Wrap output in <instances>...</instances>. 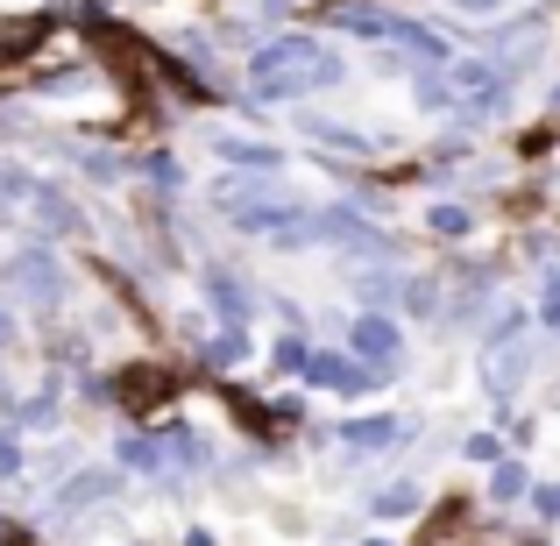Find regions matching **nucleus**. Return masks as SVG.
<instances>
[{
    "mask_svg": "<svg viewBox=\"0 0 560 546\" xmlns=\"http://www.w3.org/2000/svg\"><path fill=\"white\" fill-rule=\"evenodd\" d=\"M327 71H341L319 43H277V50H262L256 65V85L262 93H305V85H319Z\"/></svg>",
    "mask_w": 560,
    "mask_h": 546,
    "instance_id": "f257e3e1",
    "label": "nucleus"
},
{
    "mask_svg": "<svg viewBox=\"0 0 560 546\" xmlns=\"http://www.w3.org/2000/svg\"><path fill=\"white\" fill-rule=\"evenodd\" d=\"M355 341H362V348H370V356H383V348H390V356H397V334H390V327H383V320H370V327H362V334H355Z\"/></svg>",
    "mask_w": 560,
    "mask_h": 546,
    "instance_id": "f03ea898",
    "label": "nucleus"
}]
</instances>
